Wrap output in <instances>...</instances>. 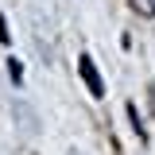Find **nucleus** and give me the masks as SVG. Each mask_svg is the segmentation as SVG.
<instances>
[{
  "label": "nucleus",
  "mask_w": 155,
  "mask_h": 155,
  "mask_svg": "<svg viewBox=\"0 0 155 155\" xmlns=\"http://www.w3.org/2000/svg\"><path fill=\"white\" fill-rule=\"evenodd\" d=\"M78 70H81V78H85V85H89V93H93V97L105 93V81H101V74H97V66H93V58H89V54L78 58Z\"/></svg>",
  "instance_id": "nucleus-1"
},
{
  "label": "nucleus",
  "mask_w": 155,
  "mask_h": 155,
  "mask_svg": "<svg viewBox=\"0 0 155 155\" xmlns=\"http://www.w3.org/2000/svg\"><path fill=\"white\" fill-rule=\"evenodd\" d=\"M8 74H12V81H23V66H19L16 58H8Z\"/></svg>",
  "instance_id": "nucleus-2"
},
{
  "label": "nucleus",
  "mask_w": 155,
  "mask_h": 155,
  "mask_svg": "<svg viewBox=\"0 0 155 155\" xmlns=\"http://www.w3.org/2000/svg\"><path fill=\"white\" fill-rule=\"evenodd\" d=\"M0 43H8V23H4V16H0Z\"/></svg>",
  "instance_id": "nucleus-3"
}]
</instances>
